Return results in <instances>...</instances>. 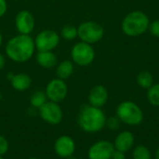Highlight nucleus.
I'll use <instances>...</instances> for the list:
<instances>
[{
    "label": "nucleus",
    "mask_w": 159,
    "mask_h": 159,
    "mask_svg": "<svg viewBox=\"0 0 159 159\" xmlns=\"http://www.w3.org/2000/svg\"><path fill=\"white\" fill-rule=\"evenodd\" d=\"M34 40L30 34H20L11 37L5 47L6 55L9 60L18 63L28 61L34 54Z\"/></svg>",
    "instance_id": "f257e3e1"
},
{
    "label": "nucleus",
    "mask_w": 159,
    "mask_h": 159,
    "mask_svg": "<svg viewBox=\"0 0 159 159\" xmlns=\"http://www.w3.org/2000/svg\"><path fill=\"white\" fill-rule=\"evenodd\" d=\"M106 116L102 108L87 104L81 107L77 123L79 128L87 133L100 132L106 124Z\"/></svg>",
    "instance_id": "f03ea898"
},
{
    "label": "nucleus",
    "mask_w": 159,
    "mask_h": 159,
    "mask_svg": "<svg viewBox=\"0 0 159 159\" xmlns=\"http://www.w3.org/2000/svg\"><path fill=\"white\" fill-rule=\"evenodd\" d=\"M148 16L140 10H134L126 15L121 23L123 33L130 37H135L144 34L149 27Z\"/></svg>",
    "instance_id": "7ed1b4c3"
},
{
    "label": "nucleus",
    "mask_w": 159,
    "mask_h": 159,
    "mask_svg": "<svg viewBox=\"0 0 159 159\" xmlns=\"http://www.w3.org/2000/svg\"><path fill=\"white\" fill-rule=\"evenodd\" d=\"M116 116L121 123L129 126L140 125L144 117L142 108L131 101H125L119 103L116 111Z\"/></svg>",
    "instance_id": "20e7f679"
},
{
    "label": "nucleus",
    "mask_w": 159,
    "mask_h": 159,
    "mask_svg": "<svg viewBox=\"0 0 159 159\" xmlns=\"http://www.w3.org/2000/svg\"><path fill=\"white\" fill-rule=\"evenodd\" d=\"M104 35L103 27L93 20H87L80 23L77 27V37L82 42L88 44H95L102 40Z\"/></svg>",
    "instance_id": "39448f33"
},
{
    "label": "nucleus",
    "mask_w": 159,
    "mask_h": 159,
    "mask_svg": "<svg viewBox=\"0 0 159 159\" xmlns=\"http://www.w3.org/2000/svg\"><path fill=\"white\" fill-rule=\"evenodd\" d=\"M71 59L72 61L78 66H89L95 59V50L90 44L80 41L72 48Z\"/></svg>",
    "instance_id": "423d86ee"
},
{
    "label": "nucleus",
    "mask_w": 159,
    "mask_h": 159,
    "mask_svg": "<svg viewBox=\"0 0 159 159\" xmlns=\"http://www.w3.org/2000/svg\"><path fill=\"white\" fill-rule=\"evenodd\" d=\"M60 34L51 29L39 32L34 37L35 49L37 51H53L60 44Z\"/></svg>",
    "instance_id": "0eeeda50"
},
{
    "label": "nucleus",
    "mask_w": 159,
    "mask_h": 159,
    "mask_svg": "<svg viewBox=\"0 0 159 159\" xmlns=\"http://www.w3.org/2000/svg\"><path fill=\"white\" fill-rule=\"evenodd\" d=\"M40 117L49 125H59L63 118V112L57 102L48 101L38 109Z\"/></svg>",
    "instance_id": "6e6552de"
},
{
    "label": "nucleus",
    "mask_w": 159,
    "mask_h": 159,
    "mask_svg": "<svg viewBox=\"0 0 159 159\" xmlns=\"http://www.w3.org/2000/svg\"><path fill=\"white\" fill-rule=\"evenodd\" d=\"M45 92L48 101L59 103L66 98L68 94V87L64 80L57 77L48 83Z\"/></svg>",
    "instance_id": "1a4fd4ad"
},
{
    "label": "nucleus",
    "mask_w": 159,
    "mask_h": 159,
    "mask_svg": "<svg viewBox=\"0 0 159 159\" xmlns=\"http://www.w3.org/2000/svg\"><path fill=\"white\" fill-rule=\"evenodd\" d=\"M115 151L114 144L108 141H99L93 143L89 151V159H111Z\"/></svg>",
    "instance_id": "9d476101"
},
{
    "label": "nucleus",
    "mask_w": 159,
    "mask_h": 159,
    "mask_svg": "<svg viewBox=\"0 0 159 159\" xmlns=\"http://www.w3.org/2000/svg\"><path fill=\"white\" fill-rule=\"evenodd\" d=\"M35 25L34 15L26 9L20 10L17 13L15 18V27L20 34H30Z\"/></svg>",
    "instance_id": "9b49d317"
},
{
    "label": "nucleus",
    "mask_w": 159,
    "mask_h": 159,
    "mask_svg": "<svg viewBox=\"0 0 159 159\" xmlns=\"http://www.w3.org/2000/svg\"><path fill=\"white\" fill-rule=\"evenodd\" d=\"M75 143L74 139L68 135H61L55 141L54 151L56 155L61 158H69L75 152Z\"/></svg>",
    "instance_id": "f8f14e48"
},
{
    "label": "nucleus",
    "mask_w": 159,
    "mask_h": 159,
    "mask_svg": "<svg viewBox=\"0 0 159 159\" xmlns=\"http://www.w3.org/2000/svg\"><path fill=\"white\" fill-rule=\"evenodd\" d=\"M109 94L107 89L102 85H97L93 87L89 93V104L94 107L102 108L107 102Z\"/></svg>",
    "instance_id": "ddd939ff"
},
{
    "label": "nucleus",
    "mask_w": 159,
    "mask_h": 159,
    "mask_svg": "<svg viewBox=\"0 0 159 159\" xmlns=\"http://www.w3.org/2000/svg\"><path fill=\"white\" fill-rule=\"evenodd\" d=\"M135 143V137L132 132L125 130L121 131L117 134L114 141V147L116 150H119L121 152H128L129 151Z\"/></svg>",
    "instance_id": "4468645a"
},
{
    "label": "nucleus",
    "mask_w": 159,
    "mask_h": 159,
    "mask_svg": "<svg viewBox=\"0 0 159 159\" xmlns=\"http://www.w3.org/2000/svg\"><path fill=\"white\" fill-rule=\"evenodd\" d=\"M9 81L12 88L17 91H25L31 87L32 84V78L25 73L14 74Z\"/></svg>",
    "instance_id": "2eb2a0df"
},
{
    "label": "nucleus",
    "mask_w": 159,
    "mask_h": 159,
    "mask_svg": "<svg viewBox=\"0 0 159 159\" xmlns=\"http://www.w3.org/2000/svg\"><path fill=\"white\" fill-rule=\"evenodd\" d=\"M36 62L45 69H50L58 64V58L53 51H38Z\"/></svg>",
    "instance_id": "dca6fc26"
},
{
    "label": "nucleus",
    "mask_w": 159,
    "mask_h": 159,
    "mask_svg": "<svg viewBox=\"0 0 159 159\" xmlns=\"http://www.w3.org/2000/svg\"><path fill=\"white\" fill-rule=\"evenodd\" d=\"M75 71V65L72 61L64 60L56 65V75L61 80H66L73 75Z\"/></svg>",
    "instance_id": "f3484780"
},
{
    "label": "nucleus",
    "mask_w": 159,
    "mask_h": 159,
    "mask_svg": "<svg viewBox=\"0 0 159 159\" xmlns=\"http://www.w3.org/2000/svg\"><path fill=\"white\" fill-rule=\"evenodd\" d=\"M137 84L143 89H148L154 85V77L148 71H142L137 75Z\"/></svg>",
    "instance_id": "a211bd4d"
},
{
    "label": "nucleus",
    "mask_w": 159,
    "mask_h": 159,
    "mask_svg": "<svg viewBox=\"0 0 159 159\" xmlns=\"http://www.w3.org/2000/svg\"><path fill=\"white\" fill-rule=\"evenodd\" d=\"M48 98L46 92L43 90H36L34 91L30 97V103L31 106L34 109H39L43 104L48 102Z\"/></svg>",
    "instance_id": "6ab92c4d"
},
{
    "label": "nucleus",
    "mask_w": 159,
    "mask_h": 159,
    "mask_svg": "<svg viewBox=\"0 0 159 159\" xmlns=\"http://www.w3.org/2000/svg\"><path fill=\"white\" fill-rule=\"evenodd\" d=\"M132 159H152L151 151L145 145L139 144L133 149Z\"/></svg>",
    "instance_id": "aec40b11"
},
{
    "label": "nucleus",
    "mask_w": 159,
    "mask_h": 159,
    "mask_svg": "<svg viewBox=\"0 0 159 159\" xmlns=\"http://www.w3.org/2000/svg\"><path fill=\"white\" fill-rule=\"evenodd\" d=\"M147 100L153 106L159 107V83L154 84L147 89Z\"/></svg>",
    "instance_id": "412c9836"
},
{
    "label": "nucleus",
    "mask_w": 159,
    "mask_h": 159,
    "mask_svg": "<svg viewBox=\"0 0 159 159\" xmlns=\"http://www.w3.org/2000/svg\"><path fill=\"white\" fill-rule=\"evenodd\" d=\"M61 37L67 41H72L77 37V27L74 25H64L61 30Z\"/></svg>",
    "instance_id": "4be33fe9"
},
{
    "label": "nucleus",
    "mask_w": 159,
    "mask_h": 159,
    "mask_svg": "<svg viewBox=\"0 0 159 159\" xmlns=\"http://www.w3.org/2000/svg\"><path fill=\"white\" fill-rule=\"evenodd\" d=\"M121 121L119 120V118L115 116H111L108 119H106V124L105 126L110 129V130H117L120 127Z\"/></svg>",
    "instance_id": "5701e85b"
},
{
    "label": "nucleus",
    "mask_w": 159,
    "mask_h": 159,
    "mask_svg": "<svg viewBox=\"0 0 159 159\" xmlns=\"http://www.w3.org/2000/svg\"><path fill=\"white\" fill-rule=\"evenodd\" d=\"M148 31L150 34L156 37H159V20H155L153 21H150Z\"/></svg>",
    "instance_id": "b1692460"
},
{
    "label": "nucleus",
    "mask_w": 159,
    "mask_h": 159,
    "mask_svg": "<svg viewBox=\"0 0 159 159\" xmlns=\"http://www.w3.org/2000/svg\"><path fill=\"white\" fill-rule=\"evenodd\" d=\"M8 148H9V144L7 140L3 135H0V157L5 156L7 153Z\"/></svg>",
    "instance_id": "393cba45"
},
{
    "label": "nucleus",
    "mask_w": 159,
    "mask_h": 159,
    "mask_svg": "<svg viewBox=\"0 0 159 159\" xmlns=\"http://www.w3.org/2000/svg\"><path fill=\"white\" fill-rule=\"evenodd\" d=\"M7 11V0H0V18L4 17Z\"/></svg>",
    "instance_id": "a878e982"
},
{
    "label": "nucleus",
    "mask_w": 159,
    "mask_h": 159,
    "mask_svg": "<svg viewBox=\"0 0 159 159\" xmlns=\"http://www.w3.org/2000/svg\"><path fill=\"white\" fill-rule=\"evenodd\" d=\"M111 159H126V155H125L124 152H121L119 150H116L115 149Z\"/></svg>",
    "instance_id": "bb28decb"
},
{
    "label": "nucleus",
    "mask_w": 159,
    "mask_h": 159,
    "mask_svg": "<svg viewBox=\"0 0 159 159\" xmlns=\"http://www.w3.org/2000/svg\"><path fill=\"white\" fill-rule=\"evenodd\" d=\"M5 65H6V58L3 54L0 53V71L4 69Z\"/></svg>",
    "instance_id": "cd10ccee"
},
{
    "label": "nucleus",
    "mask_w": 159,
    "mask_h": 159,
    "mask_svg": "<svg viewBox=\"0 0 159 159\" xmlns=\"http://www.w3.org/2000/svg\"><path fill=\"white\" fill-rule=\"evenodd\" d=\"M155 157H156V159H159V147L157 148V150L156 151V154H155Z\"/></svg>",
    "instance_id": "c85d7f7f"
},
{
    "label": "nucleus",
    "mask_w": 159,
    "mask_h": 159,
    "mask_svg": "<svg viewBox=\"0 0 159 159\" xmlns=\"http://www.w3.org/2000/svg\"><path fill=\"white\" fill-rule=\"evenodd\" d=\"M2 43H3V35H2V34L0 33V48H1V46H2Z\"/></svg>",
    "instance_id": "c756f323"
},
{
    "label": "nucleus",
    "mask_w": 159,
    "mask_h": 159,
    "mask_svg": "<svg viewBox=\"0 0 159 159\" xmlns=\"http://www.w3.org/2000/svg\"><path fill=\"white\" fill-rule=\"evenodd\" d=\"M29 159H39V158H37V157H30Z\"/></svg>",
    "instance_id": "7c9ffc66"
},
{
    "label": "nucleus",
    "mask_w": 159,
    "mask_h": 159,
    "mask_svg": "<svg viewBox=\"0 0 159 159\" xmlns=\"http://www.w3.org/2000/svg\"><path fill=\"white\" fill-rule=\"evenodd\" d=\"M0 159H4V157H0Z\"/></svg>",
    "instance_id": "2f4dec72"
},
{
    "label": "nucleus",
    "mask_w": 159,
    "mask_h": 159,
    "mask_svg": "<svg viewBox=\"0 0 159 159\" xmlns=\"http://www.w3.org/2000/svg\"><path fill=\"white\" fill-rule=\"evenodd\" d=\"M158 120H159V115H158Z\"/></svg>",
    "instance_id": "473e14b6"
}]
</instances>
